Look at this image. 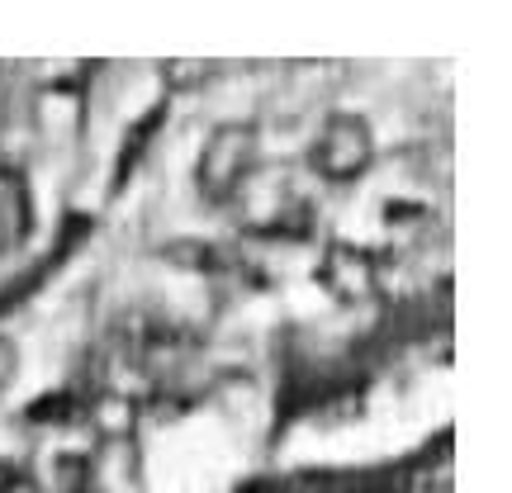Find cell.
Returning <instances> with one entry per match:
<instances>
[{"label": "cell", "instance_id": "cell-1", "mask_svg": "<svg viewBox=\"0 0 512 493\" xmlns=\"http://www.w3.org/2000/svg\"><path fill=\"white\" fill-rule=\"evenodd\" d=\"M261 143H256L252 124H219L200 147V162H195V190L209 204H233L238 190L252 181Z\"/></svg>", "mask_w": 512, "mask_h": 493}, {"label": "cell", "instance_id": "cell-2", "mask_svg": "<svg viewBox=\"0 0 512 493\" xmlns=\"http://www.w3.org/2000/svg\"><path fill=\"white\" fill-rule=\"evenodd\" d=\"M238 214L242 228L256 233L261 242H304L313 238V204L294 190L290 181H247L238 190Z\"/></svg>", "mask_w": 512, "mask_h": 493}, {"label": "cell", "instance_id": "cell-3", "mask_svg": "<svg viewBox=\"0 0 512 493\" xmlns=\"http://www.w3.org/2000/svg\"><path fill=\"white\" fill-rule=\"evenodd\" d=\"M309 162L328 185L361 181L370 171V162H375V133H370V124L356 110H337L313 133Z\"/></svg>", "mask_w": 512, "mask_h": 493}, {"label": "cell", "instance_id": "cell-4", "mask_svg": "<svg viewBox=\"0 0 512 493\" xmlns=\"http://www.w3.org/2000/svg\"><path fill=\"white\" fill-rule=\"evenodd\" d=\"M318 285L337 304H370L380 294V256L356 242H328L318 256Z\"/></svg>", "mask_w": 512, "mask_h": 493}, {"label": "cell", "instance_id": "cell-5", "mask_svg": "<svg viewBox=\"0 0 512 493\" xmlns=\"http://www.w3.org/2000/svg\"><path fill=\"white\" fill-rule=\"evenodd\" d=\"M34 233V200H29V181L15 166H0V256L19 252Z\"/></svg>", "mask_w": 512, "mask_h": 493}, {"label": "cell", "instance_id": "cell-6", "mask_svg": "<svg viewBox=\"0 0 512 493\" xmlns=\"http://www.w3.org/2000/svg\"><path fill=\"white\" fill-rule=\"evenodd\" d=\"M24 418L34 422V427H76V422L86 418V394H76V389H57V394H43L24 408Z\"/></svg>", "mask_w": 512, "mask_h": 493}, {"label": "cell", "instance_id": "cell-7", "mask_svg": "<svg viewBox=\"0 0 512 493\" xmlns=\"http://www.w3.org/2000/svg\"><path fill=\"white\" fill-rule=\"evenodd\" d=\"M162 256L171 266H190V271H204V275H228V247H214V242H166Z\"/></svg>", "mask_w": 512, "mask_h": 493}, {"label": "cell", "instance_id": "cell-8", "mask_svg": "<svg viewBox=\"0 0 512 493\" xmlns=\"http://www.w3.org/2000/svg\"><path fill=\"white\" fill-rule=\"evenodd\" d=\"M95 484V470H91V456H67L53 460V470H48V484H38V493H91Z\"/></svg>", "mask_w": 512, "mask_h": 493}, {"label": "cell", "instance_id": "cell-9", "mask_svg": "<svg viewBox=\"0 0 512 493\" xmlns=\"http://www.w3.org/2000/svg\"><path fill=\"white\" fill-rule=\"evenodd\" d=\"M432 223V214L422 209V204H384V228H389V238L403 242V238H422V228Z\"/></svg>", "mask_w": 512, "mask_h": 493}, {"label": "cell", "instance_id": "cell-10", "mask_svg": "<svg viewBox=\"0 0 512 493\" xmlns=\"http://www.w3.org/2000/svg\"><path fill=\"white\" fill-rule=\"evenodd\" d=\"M157 124H162V110L143 114V119H138V124L128 128V138H124V152H119V171H114V176H119V181H114V185H124V181H128V171H133V166H138V157H143L147 138H152V133H157Z\"/></svg>", "mask_w": 512, "mask_h": 493}, {"label": "cell", "instance_id": "cell-11", "mask_svg": "<svg viewBox=\"0 0 512 493\" xmlns=\"http://www.w3.org/2000/svg\"><path fill=\"white\" fill-rule=\"evenodd\" d=\"M15 380H19V347H15V337L0 332V399L15 389Z\"/></svg>", "mask_w": 512, "mask_h": 493}, {"label": "cell", "instance_id": "cell-12", "mask_svg": "<svg viewBox=\"0 0 512 493\" xmlns=\"http://www.w3.org/2000/svg\"><path fill=\"white\" fill-rule=\"evenodd\" d=\"M166 76L176 86H200L204 76H209V62H166Z\"/></svg>", "mask_w": 512, "mask_h": 493}, {"label": "cell", "instance_id": "cell-13", "mask_svg": "<svg viewBox=\"0 0 512 493\" xmlns=\"http://www.w3.org/2000/svg\"><path fill=\"white\" fill-rule=\"evenodd\" d=\"M5 493H38V484H34V479H24V475H10Z\"/></svg>", "mask_w": 512, "mask_h": 493}, {"label": "cell", "instance_id": "cell-14", "mask_svg": "<svg viewBox=\"0 0 512 493\" xmlns=\"http://www.w3.org/2000/svg\"><path fill=\"white\" fill-rule=\"evenodd\" d=\"M10 475H15V470H10V465H0V493H5V484H10Z\"/></svg>", "mask_w": 512, "mask_h": 493}]
</instances>
